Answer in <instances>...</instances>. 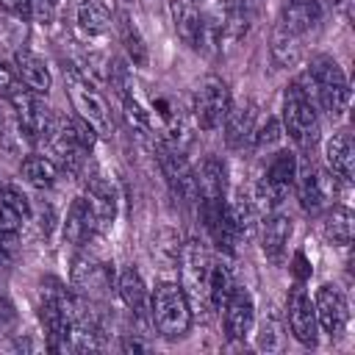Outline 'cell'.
I'll return each mask as SVG.
<instances>
[{
  "mask_svg": "<svg viewBox=\"0 0 355 355\" xmlns=\"http://www.w3.org/2000/svg\"><path fill=\"white\" fill-rule=\"evenodd\" d=\"M72 286L80 294L103 297L111 288V266L97 261V258H89V255L75 258V263H72Z\"/></svg>",
  "mask_w": 355,
  "mask_h": 355,
  "instance_id": "obj_13",
  "label": "cell"
},
{
  "mask_svg": "<svg viewBox=\"0 0 355 355\" xmlns=\"http://www.w3.org/2000/svg\"><path fill=\"white\" fill-rule=\"evenodd\" d=\"M19 175L36 189H50L58 178V164L47 155H28L19 166Z\"/></svg>",
  "mask_w": 355,
  "mask_h": 355,
  "instance_id": "obj_25",
  "label": "cell"
},
{
  "mask_svg": "<svg viewBox=\"0 0 355 355\" xmlns=\"http://www.w3.org/2000/svg\"><path fill=\"white\" fill-rule=\"evenodd\" d=\"M0 139H3V116H0Z\"/></svg>",
  "mask_w": 355,
  "mask_h": 355,
  "instance_id": "obj_37",
  "label": "cell"
},
{
  "mask_svg": "<svg viewBox=\"0 0 355 355\" xmlns=\"http://www.w3.org/2000/svg\"><path fill=\"white\" fill-rule=\"evenodd\" d=\"M222 308H225V333H227V338L230 341H241L252 330V324H255L252 297L244 288L233 286V291H230V297L225 300Z\"/></svg>",
  "mask_w": 355,
  "mask_h": 355,
  "instance_id": "obj_12",
  "label": "cell"
},
{
  "mask_svg": "<svg viewBox=\"0 0 355 355\" xmlns=\"http://www.w3.org/2000/svg\"><path fill=\"white\" fill-rule=\"evenodd\" d=\"M194 189L200 205H219L225 202V164L214 155H208L197 169H194Z\"/></svg>",
  "mask_w": 355,
  "mask_h": 355,
  "instance_id": "obj_14",
  "label": "cell"
},
{
  "mask_svg": "<svg viewBox=\"0 0 355 355\" xmlns=\"http://www.w3.org/2000/svg\"><path fill=\"white\" fill-rule=\"evenodd\" d=\"M233 291V275L225 263H216L211 261V272H208V302L211 308H222L225 300L230 297Z\"/></svg>",
  "mask_w": 355,
  "mask_h": 355,
  "instance_id": "obj_26",
  "label": "cell"
},
{
  "mask_svg": "<svg viewBox=\"0 0 355 355\" xmlns=\"http://www.w3.org/2000/svg\"><path fill=\"white\" fill-rule=\"evenodd\" d=\"M150 316L164 338H180L191 327V305L180 283H161L150 300Z\"/></svg>",
  "mask_w": 355,
  "mask_h": 355,
  "instance_id": "obj_1",
  "label": "cell"
},
{
  "mask_svg": "<svg viewBox=\"0 0 355 355\" xmlns=\"http://www.w3.org/2000/svg\"><path fill=\"white\" fill-rule=\"evenodd\" d=\"M114 17V0H80L78 3V25L86 33L108 31Z\"/></svg>",
  "mask_w": 355,
  "mask_h": 355,
  "instance_id": "obj_23",
  "label": "cell"
},
{
  "mask_svg": "<svg viewBox=\"0 0 355 355\" xmlns=\"http://www.w3.org/2000/svg\"><path fill=\"white\" fill-rule=\"evenodd\" d=\"M288 239H291V219L286 214H269L263 222V230H261V247L272 263L283 261Z\"/></svg>",
  "mask_w": 355,
  "mask_h": 355,
  "instance_id": "obj_18",
  "label": "cell"
},
{
  "mask_svg": "<svg viewBox=\"0 0 355 355\" xmlns=\"http://www.w3.org/2000/svg\"><path fill=\"white\" fill-rule=\"evenodd\" d=\"M8 100L14 105V114L19 119V128L25 130V136L31 141H44L47 144V139L53 136V130L58 125V116L50 111V105L42 100V94L19 86Z\"/></svg>",
  "mask_w": 355,
  "mask_h": 355,
  "instance_id": "obj_6",
  "label": "cell"
},
{
  "mask_svg": "<svg viewBox=\"0 0 355 355\" xmlns=\"http://www.w3.org/2000/svg\"><path fill=\"white\" fill-rule=\"evenodd\" d=\"M22 222H25V216L14 205H8L6 200H0V233H17Z\"/></svg>",
  "mask_w": 355,
  "mask_h": 355,
  "instance_id": "obj_30",
  "label": "cell"
},
{
  "mask_svg": "<svg viewBox=\"0 0 355 355\" xmlns=\"http://www.w3.org/2000/svg\"><path fill=\"white\" fill-rule=\"evenodd\" d=\"M286 313H288V327L294 333V338L305 347H313L319 338V324H316V313H313V302L308 297V291L302 286H294L288 291V302H286Z\"/></svg>",
  "mask_w": 355,
  "mask_h": 355,
  "instance_id": "obj_11",
  "label": "cell"
},
{
  "mask_svg": "<svg viewBox=\"0 0 355 355\" xmlns=\"http://www.w3.org/2000/svg\"><path fill=\"white\" fill-rule=\"evenodd\" d=\"M313 313H316V324L322 327V333L327 336H341L344 327H347V319H349V311H347V300L344 294L324 283L316 288V297H313Z\"/></svg>",
  "mask_w": 355,
  "mask_h": 355,
  "instance_id": "obj_10",
  "label": "cell"
},
{
  "mask_svg": "<svg viewBox=\"0 0 355 355\" xmlns=\"http://www.w3.org/2000/svg\"><path fill=\"white\" fill-rule=\"evenodd\" d=\"M255 119H258V108L255 103H241V105H230L227 116H225V141L227 147L239 150L244 144L252 141V133H255Z\"/></svg>",
  "mask_w": 355,
  "mask_h": 355,
  "instance_id": "obj_16",
  "label": "cell"
},
{
  "mask_svg": "<svg viewBox=\"0 0 355 355\" xmlns=\"http://www.w3.org/2000/svg\"><path fill=\"white\" fill-rule=\"evenodd\" d=\"M294 186H297L300 205L308 214H319L330 202V197L336 194V178H330L327 172H322L316 166H305L302 172L297 169Z\"/></svg>",
  "mask_w": 355,
  "mask_h": 355,
  "instance_id": "obj_9",
  "label": "cell"
},
{
  "mask_svg": "<svg viewBox=\"0 0 355 355\" xmlns=\"http://www.w3.org/2000/svg\"><path fill=\"white\" fill-rule=\"evenodd\" d=\"M0 8L14 14V17H31L33 0H0Z\"/></svg>",
  "mask_w": 355,
  "mask_h": 355,
  "instance_id": "obj_32",
  "label": "cell"
},
{
  "mask_svg": "<svg viewBox=\"0 0 355 355\" xmlns=\"http://www.w3.org/2000/svg\"><path fill=\"white\" fill-rule=\"evenodd\" d=\"M180 272H183V294L194 308H211L208 302V272H211V255L200 241H189L180 252Z\"/></svg>",
  "mask_w": 355,
  "mask_h": 355,
  "instance_id": "obj_8",
  "label": "cell"
},
{
  "mask_svg": "<svg viewBox=\"0 0 355 355\" xmlns=\"http://www.w3.org/2000/svg\"><path fill=\"white\" fill-rule=\"evenodd\" d=\"M94 233H100V225H97V216H94L89 200L86 197H75L69 211H67V219H64V241L86 244Z\"/></svg>",
  "mask_w": 355,
  "mask_h": 355,
  "instance_id": "obj_15",
  "label": "cell"
},
{
  "mask_svg": "<svg viewBox=\"0 0 355 355\" xmlns=\"http://www.w3.org/2000/svg\"><path fill=\"white\" fill-rule=\"evenodd\" d=\"M322 230H324V239L336 247H347L352 241V211L344 208V205H333L327 214H324V222H322Z\"/></svg>",
  "mask_w": 355,
  "mask_h": 355,
  "instance_id": "obj_24",
  "label": "cell"
},
{
  "mask_svg": "<svg viewBox=\"0 0 355 355\" xmlns=\"http://www.w3.org/2000/svg\"><path fill=\"white\" fill-rule=\"evenodd\" d=\"M302 39H305V33H300V31H294V28H288L277 19V25L272 31V58H275V64L277 67L297 64L300 55H302Z\"/></svg>",
  "mask_w": 355,
  "mask_h": 355,
  "instance_id": "obj_21",
  "label": "cell"
},
{
  "mask_svg": "<svg viewBox=\"0 0 355 355\" xmlns=\"http://www.w3.org/2000/svg\"><path fill=\"white\" fill-rule=\"evenodd\" d=\"M19 86H22V83H19V75H17V69H14L11 64L0 61V94L11 97V94H14Z\"/></svg>",
  "mask_w": 355,
  "mask_h": 355,
  "instance_id": "obj_31",
  "label": "cell"
},
{
  "mask_svg": "<svg viewBox=\"0 0 355 355\" xmlns=\"http://www.w3.org/2000/svg\"><path fill=\"white\" fill-rule=\"evenodd\" d=\"M11 322H14V308L8 300H0V327H6Z\"/></svg>",
  "mask_w": 355,
  "mask_h": 355,
  "instance_id": "obj_33",
  "label": "cell"
},
{
  "mask_svg": "<svg viewBox=\"0 0 355 355\" xmlns=\"http://www.w3.org/2000/svg\"><path fill=\"white\" fill-rule=\"evenodd\" d=\"M122 103H125V116H128V122L136 128V130H141V133H153L155 130V116H153V111L150 108H144L136 97H130V94H122Z\"/></svg>",
  "mask_w": 355,
  "mask_h": 355,
  "instance_id": "obj_27",
  "label": "cell"
},
{
  "mask_svg": "<svg viewBox=\"0 0 355 355\" xmlns=\"http://www.w3.org/2000/svg\"><path fill=\"white\" fill-rule=\"evenodd\" d=\"M283 139V125L275 119V116H269L261 128H255V133H252V144L258 147V150H269V147H275L277 141Z\"/></svg>",
  "mask_w": 355,
  "mask_h": 355,
  "instance_id": "obj_28",
  "label": "cell"
},
{
  "mask_svg": "<svg viewBox=\"0 0 355 355\" xmlns=\"http://www.w3.org/2000/svg\"><path fill=\"white\" fill-rule=\"evenodd\" d=\"M294 261H297V275H300V277H305V275H308V269H305V258H302V252H297V258H294Z\"/></svg>",
  "mask_w": 355,
  "mask_h": 355,
  "instance_id": "obj_34",
  "label": "cell"
},
{
  "mask_svg": "<svg viewBox=\"0 0 355 355\" xmlns=\"http://www.w3.org/2000/svg\"><path fill=\"white\" fill-rule=\"evenodd\" d=\"M233 100H230V89L222 78L216 75H208L200 80L197 92H194V103H191V111H194V119L202 130H216L222 128L227 111H230Z\"/></svg>",
  "mask_w": 355,
  "mask_h": 355,
  "instance_id": "obj_7",
  "label": "cell"
},
{
  "mask_svg": "<svg viewBox=\"0 0 355 355\" xmlns=\"http://www.w3.org/2000/svg\"><path fill=\"white\" fill-rule=\"evenodd\" d=\"M116 294H119V300H122L136 316H147V313H150L147 286H144L141 275H139L133 266H128V269L119 272V277H116Z\"/></svg>",
  "mask_w": 355,
  "mask_h": 355,
  "instance_id": "obj_20",
  "label": "cell"
},
{
  "mask_svg": "<svg viewBox=\"0 0 355 355\" xmlns=\"http://www.w3.org/2000/svg\"><path fill=\"white\" fill-rule=\"evenodd\" d=\"M316 105L311 103V97L305 94L302 83L294 78L283 94V130L300 144V147H311L319 139V116H316Z\"/></svg>",
  "mask_w": 355,
  "mask_h": 355,
  "instance_id": "obj_3",
  "label": "cell"
},
{
  "mask_svg": "<svg viewBox=\"0 0 355 355\" xmlns=\"http://www.w3.org/2000/svg\"><path fill=\"white\" fill-rule=\"evenodd\" d=\"M324 153H327V166L333 169V175L341 178L344 183H349L352 175H355V144H352V136L347 130L333 133V139L327 141Z\"/></svg>",
  "mask_w": 355,
  "mask_h": 355,
  "instance_id": "obj_19",
  "label": "cell"
},
{
  "mask_svg": "<svg viewBox=\"0 0 355 355\" xmlns=\"http://www.w3.org/2000/svg\"><path fill=\"white\" fill-rule=\"evenodd\" d=\"M125 22H128V19H125ZM125 47H128L133 64H147V47H144V42H141L139 31H136L130 22L125 25Z\"/></svg>",
  "mask_w": 355,
  "mask_h": 355,
  "instance_id": "obj_29",
  "label": "cell"
},
{
  "mask_svg": "<svg viewBox=\"0 0 355 355\" xmlns=\"http://www.w3.org/2000/svg\"><path fill=\"white\" fill-rule=\"evenodd\" d=\"M122 349H125V352H130V349H147V347H144V344H139V341H125V344H122Z\"/></svg>",
  "mask_w": 355,
  "mask_h": 355,
  "instance_id": "obj_35",
  "label": "cell"
},
{
  "mask_svg": "<svg viewBox=\"0 0 355 355\" xmlns=\"http://www.w3.org/2000/svg\"><path fill=\"white\" fill-rule=\"evenodd\" d=\"M14 69L19 75V83H25V89L36 92V94H47L53 86V75L44 64V58H39L31 50H17L14 55Z\"/></svg>",
  "mask_w": 355,
  "mask_h": 355,
  "instance_id": "obj_17",
  "label": "cell"
},
{
  "mask_svg": "<svg viewBox=\"0 0 355 355\" xmlns=\"http://www.w3.org/2000/svg\"><path fill=\"white\" fill-rule=\"evenodd\" d=\"M64 78H67V94H69L78 116L86 119L97 133H105L111 128V114H108V103L103 100V94L75 67H67L64 69Z\"/></svg>",
  "mask_w": 355,
  "mask_h": 355,
  "instance_id": "obj_4",
  "label": "cell"
},
{
  "mask_svg": "<svg viewBox=\"0 0 355 355\" xmlns=\"http://www.w3.org/2000/svg\"><path fill=\"white\" fill-rule=\"evenodd\" d=\"M305 72L313 83L319 108L327 111L330 116H341L349 103V83H347V75L338 67V61L330 55H316Z\"/></svg>",
  "mask_w": 355,
  "mask_h": 355,
  "instance_id": "obj_2",
  "label": "cell"
},
{
  "mask_svg": "<svg viewBox=\"0 0 355 355\" xmlns=\"http://www.w3.org/2000/svg\"><path fill=\"white\" fill-rule=\"evenodd\" d=\"M3 186H6V180H3V175H0V191H3Z\"/></svg>",
  "mask_w": 355,
  "mask_h": 355,
  "instance_id": "obj_36",
  "label": "cell"
},
{
  "mask_svg": "<svg viewBox=\"0 0 355 355\" xmlns=\"http://www.w3.org/2000/svg\"><path fill=\"white\" fill-rule=\"evenodd\" d=\"M83 197L89 200V205H92V211H94L100 230H105V227L114 222V214H116V194H114L111 183L103 180V178H92V180L86 183V194H83Z\"/></svg>",
  "mask_w": 355,
  "mask_h": 355,
  "instance_id": "obj_22",
  "label": "cell"
},
{
  "mask_svg": "<svg viewBox=\"0 0 355 355\" xmlns=\"http://www.w3.org/2000/svg\"><path fill=\"white\" fill-rule=\"evenodd\" d=\"M191 3H194V6H197V3H202V0H191Z\"/></svg>",
  "mask_w": 355,
  "mask_h": 355,
  "instance_id": "obj_38",
  "label": "cell"
},
{
  "mask_svg": "<svg viewBox=\"0 0 355 355\" xmlns=\"http://www.w3.org/2000/svg\"><path fill=\"white\" fill-rule=\"evenodd\" d=\"M297 155L291 150H280L269 158L261 180H258V189H255V200L261 208L266 211H275L280 205V200L286 197V191L294 186L297 180Z\"/></svg>",
  "mask_w": 355,
  "mask_h": 355,
  "instance_id": "obj_5",
  "label": "cell"
}]
</instances>
